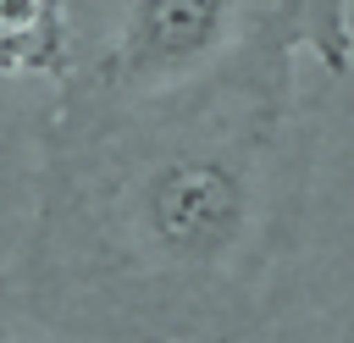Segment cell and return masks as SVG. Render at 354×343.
Instances as JSON below:
<instances>
[{
	"label": "cell",
	"mask_w": 354,
	"mask_h": 343,
	"mask_svg": "<svg viewBox=\"0 0 354 343\" xmlns=\"http://www.w3.org/2000/svg\"><path fill=\"white\" fill-rule=\"evenodd\" d=\"M254 166L221 144L149 160L133 183V243L171 271H221L254 232Z\"/></svg>",
	"instance_id": "obj_1"
},
{
	"label": "cell",
	"mask_w": 354,
	"mask_h": 343,
	"mask_svg": "<svg viewBox=\"0 0 354 343\" xmlns=\"http://www.w3.org/2000/svg\"><path fill=\"white\" fill-rule=\"evenodd\" d=\"M243 0H127L105 50V83L122 94L171 89L205 72L238 28Z\"/></svg>",
	"instance_id": "obj_2"
},
{
	"label": "cell",
	"mask_w": 354,
	"mask_h": 343,
	"mask_svg": "<svg viewBox=\"0 0 354 343\" xmlns=\"http://www.w3.org/2000/svg\"><path fill=\"white\" fill-rule=\"evenodd\" d=\"M299 55L321 61V72H332V77H343L354 66L348 0H271V11L260 17V28L249 39L260 100H282L288 94V72H293Z\"/></svg>",
	"instance_id": "obj_3"
},
{
	"label": "cell",
	"mask_w": 354,
	"mask_h": 343,
	"mask_svg": "<svg viewBox=\"0 0 354 343\" xmlns=\"http://www.w3.org/2000/svg\"><path fill=\"white\" fill-rule=\"evenodd\" d=\"M72 61L66 0H0V66L28 77H61Z\"/></svg>",
	"instance_id": "obj_4"
}]
</instances>
